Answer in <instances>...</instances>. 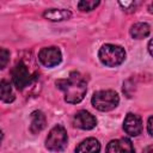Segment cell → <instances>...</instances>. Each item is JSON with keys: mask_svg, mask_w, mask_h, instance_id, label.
<instances>
[{"mask_svg": "<svg viewBox=\"0 0 153 153\" xmlns=\"http://www.w3.org/2000/svg\"><path fill=\"white\" fill-rule=\"evenodd\" d=\"M106 153H135L131 141L127 137L111 140L106 146Z\"/></svg>", "mask_w": 153, "mask_h": 153, "instance_id": "9", "label": "cell"}, {"mask_svg": "<svg viewBox=\"0 0 153 153\" xmlns=\"http://www.w3.org/2000/svg\"><path fill=\"white\" fill-rule=\"evenodd\" d=\"M149 31L151 27L147 23H136L130 29V36L135 39H141L147 37L149 35Z\"/></svg>", "mask_w": 153, "mask_h": 153, "instance_id": "13", "label": "cell"}, {"mask_svg": "<svg viewBox=\"0 0 153 153\" xmlns=\"http://www.w3.org/2000/svg\"><path fill=\"white\" fill-rule=\"evenodd\" d=\"M123 129L127 134L130 136H137L142 131V121L139 115H135L133 112L127 114L124 122H123Z\"/></svg>", "mask_w": 153, "mask_h": 153, "instance_id": "8", "label": "cell"}, {"mask_svg": "<svg viewBox=\"0 0 153 153\" xmlns=\"http://www.w3.org/2000/svg\"><path fill=\"white\" fill-rule=\"evenodd\" d=\"M147 130L151 136H153V116H151L147 121Z\"/></svg>", "mask_w": 153, "mask_h": 153, "instance_id": "18", "label": "cell"}, {"mask_svg": "<svg viewBox=\"0 0 153 153\" xmlns=\"http://www.w3.org/2000/svg\"><path fill=\"white\" fill-rule=\"evenodd\" d=\"M100 62L108 67L120 66L126 59V51L121 45L104 44L98 53Z\"/></svg>", "mask_w": 153, "mask_h": 153, "instance_id": "2", "label": "cell"}, {"mask_svg": "<svg viewBox=\"0 0 153 153\" xmlns=\"http://www.w3.org/2000/svg\"><path fill=\"white\" fill-rule=\"evenodd\" d=\"M47 126V120L45 116L42 111H33L31 114V124H30V131L32 134H37L42 131Z\"/></svg>", "mask_w": 153, "mask_h": 153, "instance_id": "11", "label": "cell"}, {"mask_svg": "<svg viewBox=\"0 0 153 153\" xmlns=\"http://www.w3.org/2000/svg\"><path fill=\"white\" fill-rule=\"evenodd\" d=\"M148 51H149V54H151V56L153 57V38L148 42Z\"/></svg>", "mask_w": 153, "mask_h": 153, "instance_id": "19", "label": "cell"}, {"mask_svg": "<svg viewBox=\"0 0 153 153\" xmlns=\"http://www.w3.org/2000/svg\"><path fill=\"white\" fill-rule=\"evenodd\" d=\"M91 103L99 111H110L118 105L120 97L112 90H102L93 93Z\"/></svg>", "mask_w": 153, "mask_h": 153, "instance_id": "3", "label": "cell"}, {"mask_svg": "<svg viewBox=\"0 0 153 153\" xmlns=\"http://www.w3.org/2000/svg\"><path fill=\"white\" fill-rule=\"evenodd\" d=\"M72 16V13L68 10H63V8H50L44 11L43 17L50 22H62V20H67L69 19Z\"/></svg>", "mask_w": 153, "mask_h": 153, "instance_id": "12", "label": "cell"}, {"mask_svg": "<svg viewBox=\"0 0 153 153\" xmlns=\"http://www.w3.org/2000/svg\"><path fill=\"white\" fill-rule=\"evenodd\" d=\"M56 86L65 93V100L71 104L80 103L86 94V80L78 72H72L68 78L56 81Z\"/></svg>", "mask_w": 153, "mask_h": 153, "instance_id": "1", "label": "cell"}, {"mask_svg": "<svg viewBox=\"0 0 153 153\" xmlns=\"http://www.w3.org/2000/svg\"><path fill=\"white\" fill-rule=\"evenodd\" d=\"M118 4L123 8V11H126V12H134L135 11L136 2H134V1H120Z\"/></svg>", "mask_w": 153, "mask_h": 153, "instance_id": "17", "label": "cell"}, {"mask_svg": "<svg viewBox=\"0 0 153 153\" xmlns=\"http://www.w3.org/2000/svg\"><path fill=\"white\" fill-rule=\"evenodd\" d=\"M98 5H99V1H96V0H82L78 2V8L82 12H88L94 10Z\"/></svg>", "mask_w": 153, "mask_h": 153, "instance_id": "15", "label": "cell"}, {"mask_svg": "<svg viewBox=\"0 0 153 153\" xmlns=\"http://www.w3.org/2000/svg\"><path fill=\"white\" fill-rule=\"evenodd\" d=\"M12 75V81L14 84V86L18 90H23L26 86H29L32 81H33V76L31 75L29 68L26 67V65L24 62H18L11 72Z\"/></svg>", "mask_w": 153, "mask_h": 153, "instance_id": "5", "label": "cell"}, {"mask_svg": "<svg viewBox=\"0 0 153 153\" xmlns=\"http://www.w3.org/2000/svg\"><path fill=\"white\" fill-rule=\"evenodd\" d=\"M73 124L76 128H80V129H84V130H90V129H92V128L96 127L97 120L88 111L80 110V111H78L74 115V117H73Z\"/></svg>", "mask_w": 153, "mask_h": 153, "instance_id": "7", "label": "cell"}, {"mask_svg": "<svg viewBox=\"0 0 153 153\" xmlns=\"http://www.w3.org/2000/svg\"><path fill=\"white\" fill-rule=\"evenodd\" d=\"M100 143L94 137H87L82 140L75 148V153H99Z\"/></svg>", "mask_w": 153, "mask_h": 153, "instance_id": "10", "label": "cell"}, {"mask_svg": "<svg viewBox=\"0 0 153 153\" xmlns=\"http://www.w3.org/2000/svg\"><path fill=\"white\" fill-rule=\"evenodd\" d=\"M8 59H10V51L6 50L5 48H1L0 50V68L4 69L8 62Z\"/></svg>", "mask_w": 153, "mask_h": 153, "instance_id": "16", "label": "cell"}, {"mask_svg": "<svg viewBox=\"0 0 153 153\" xmlns=\"http://www.w3.org/2000/svg\"><path fill=\"white\" fill-rule=\"evenodd\" d=\"M38 60L44 67H55L61 62L62 55L57 47H45L39 50Z\"/></svg>", "mask_w": 153, "mask_h": 153, "instance_id": "6", "label": "cell"}, {"mask_svg": "<svg viewBox=\"0 0 153 153\" xmlns=\"http://www.w3.org/2000/svg\"><path fill=\"white\" fill-rule=\"evenodd\" d=\"M142 153H153V145L147 146V147L143 149V152H142Z\"/></svg>", "mask_w": 153, "mask_h": 153, "instance_id": "20", "label": "cell"}, {"mask_svg": "<svg viewBox=\"0 0 153 153\" xmlns=\"http://www.w3.org/2000/svg\"><path fill=\"white\" fill-rule=\"evenodd\" d=\"M148 12L153 14V2H151V4H149V6H148Z\"/></svg>", "mask_w": 153, "mask_h": 153, "instance_id": "21", "label": "cell"}, {"mask_svg": "<svg viewBox=\"0 0 153 153\" xmlns=\"http://www.w3.org/2000/svg\"><path fill=\"white\" fill-rule=\"evenodd\" d=\"M0 97H1V100L5 103H11L14 100V94H13L12 87H11L10 82H7L6 80H2L0 84Z\"/></svg>", "mask_w": 153, "mask_h": 153, "instance_id": "14", "label": "cell"}, {"mask_svg": "<svg viewBox=\"0 0 153 153\" xmlns=\"http://www.w3.org/2000/svg\"><path fill=\"white\" fill-rule=\"evenodd\" d=\"M67 141L68 136L66 129L57 124L50 129L45 140V147L51 152H61L67 147Z\"/></svg>", "mask_w": 153, "mask_h": 153, "instance_id": "4", "label": "cell"}]
</instances>
